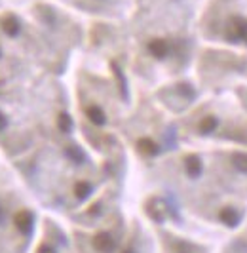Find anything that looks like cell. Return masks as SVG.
<instances>
[{
    "label": "cell",
    "mask_w": 247,
    "mask_h": 253,
    "mask_svg": "<svg viewBox=\"0 0 247 253\" xmlns=\"http://www.w3.org/2000/svg\"><path fill=\"white\" fill-rule=\"evenodd\" d=\"M226 38L230 42H240V40H246L247 42V19L244 17H230V21L226 23V31H224Z\"/></svg>",
    "instance_id": "6da1fadb"
},
{
    "label": "cell",
    "mask_w": 247,
    "mask_h": 253,
    "mask_svg": "<svg viewBox=\"0 0 247 253\" xmlns=\"http://www.w3.org/2000/svg\"><path fill=\"white\" fill-rule=\"evenodd\" d=\"M91 244H93V250L99 253H114L116 248H118L116 238L112 236L111 232H97V234L93 236Z\"/></svg>",
    "instance_id": "7a4b0ae2"
},
{
    "label": "cell",
    "mask_w": 247,
    "mask_h": 253,
    "mask_svg": "<svg viewBox=\"0 0 247 253\" xmlns=\"http://www.w3.org/2000/svg\"><path fill=\"white\" fill-rule=\"evenodd\" d=\"M13 225L21 234H31V230L35 227V215L29 210H19L13 215Z\"/></svg>",
    "instance_id": "3957f363"
},
{
    "label": "cell",
    "mask_w": 247,
    "mask_h": 253,
    "mask_svg": "<svg viewBox=\"0 0 247 253\" xmlns=\"http://www.w3.org/2000/svg\"><path fill=\"white\" fill-rule=\"evenodd\" d=\"M147 213L152 221L162 223V221L165 219V215H167V206H165V202L160 200V198H152V200L147 204Z\"/></svg>",
    "instance_id": "277c9868"
},
{
    "label": "cell",
    "mask_w": 247,
    "mask_h": 253,
    "mask_svg": "<svg viewBox=\"0 0 247 253\" xmlns=\"http://www.w3.org/2000/svg\"><path fill=\"white\" fill-rule=\"evenodd\" d=\"M147 48H148V51H150V55L156 57V59H165L169 50H171L169 42L164 40V38H154V40H150Z\"/></svg>",
    "instance_id": "5b68a950"
},
{
    "label": "cell",
    "mask_w": 247,
    "mask_h": 253,
    "mask_svg": "<svg viewBox=\"0 0 247 253\" xmlns=\"http://www.w3.org/2000/svg\"><path fill=\"white\" fill-rule=\"evenodd\" d=\"M219 219H221V223H224L226 227L234 228L242 221V211H238L232 206H224L221 211H219Z\"/></svg>",
    "instance_id": "8992f818"
},
{
    "label": "cell",
    "mask_w": 247,
    "mask_h": 253,
    "mask_svg": "<svg viewBox=\"0 0 247 253\" xmlns=\"http://www.w3.org/2000/svg\"><path fill=\"white\" fill-rule=\"evenodd\" d=\"M185 171L188 177L198 179L204 171V164H202V158L196 156V154H190L185 158Z\"/></svg>",
    "instance_id": "52a82bcc"
},
{
    "label": "cell",
    "mask_w": 247,
    "mask_h": 253,
    "mask_svg": "<svg viewBox=\"0 0 247 253\" xmlns=\"http://www.w3.org/2000/svg\"><path fill=\"white\" fill-rule=\"evenodd\" d=\"M2 29H4V33H6L8 37H17L19 31H21V23H19V19H17L13 13H8V15L4 17V21H2Z\"/></svg>",
    "instance_id": "ba28073f"
},
{
    "label": "cell",
    "mask_w": 247,
    "mask_h": 253,
    "mask_svg": "<svg viewBox=\"0 0 247 253\" xmlns=\"http://www.w3.org/2000/svg\"><path fill=\"white\" fill-rule=\"evenodd\" d=\"M86 116H87V120H89L91 124H95V126H103V124L107 122V114H105V111H103L101 107H97V105H89L86 109Z\"/></svg>",
    "instance_id": "9c48e42d"
},
{
    "label": "cell",
    "mask_w": 247,
    "mask_h": 253,
    "mask_svg": "<svg viewBox=\"0 0 247 253\" xmlns=\"http://www.w3.org/2000/svg\"><path fill=\"white\" fill-rule=\"evenodd\" d=\"M137 149L143 156H156L160 152V147L152 139H148V137H143V139L137 141Z\"/></svg>",
    "instance_id": "30bf717a"
},
{
    "label": "cell",
    "mask_w": 247,
    "mask_h": 253,
    "mask_svg": "<svg viewBox=\"0 0 247 253\" xmlns=\"http://www.w3.org/2000/svg\"><path fill=\"white\" fill-rule=\"evenodd\" d=\"M219 126V120H217V116H213V114H207V116H204L202 120H200V124H198V129H200V133H204V135H207V133H213L215 129Z\"/></svg>",
    "instance_id": "8fae6325"
},
{
    "label": "cell",
    "mask_w": 247,
    "mask_h": 253,
    "mask_svg": "<svg viewBox=\"0 0 247 253\" xmlns=\"http://www.w3.org/2000/svg\"><path fill=\"white\" fill-rule=\"evenodd\" d=\"M171 253H204L198 246L186 240H175L171 244Z\"/></svg>",
    "instance_id": "7c38bea8"
},
{
    "label": "cell",
    "mask_w": 247,
    "mask_h": 253,
    "mask_svg": "<svg viewBox=\"0 0 247 253\" xmlns=\"http://www.w3.org/2000/svg\"><path fill=\"white\" fill-rule=\"evenodd\" d=\"M65 156L74 162V164H84V160H86V154L84 151L80 149V147H76V145H69L67 149H65Z\"/></svg>",
    "instance_id": "4fadbf2b"
},
{
    "label": "cell",
    "mask_w": 247,
    "mask_h": 253,
    "mask_svg": "<svg viewBox=\"0 0 247 253\" xmlns=\"http://www.w3.org/2000/svg\"><path fill=\"white\" fill-rule=\"evenodd\" d=\"M91 183H87V181H78L76 185H74V196L78 198V200H86L87 196L91 194Z\"/></svg>",
    "instance_id": "5bb4252c"
},
{
    "label": "cell",
    "mask_w": 247,
    "mask_h": 253,
    "mask_svg": "<svg viewBox=\"0 0 247 253\" xmlns=\"http://www.w3.org/2000/svg\"><path fill=\"white\" fill-rule=\"evenodd\" d=\"M232 164L240 173H247V152H234Z\"/></svg>",
    "instance_id": "9a60e30c"
},
{
    "label": "cell",
    "mask_w": 247,
    "mask_h": 253,
    "mask_svg": "<svg viewBox=\"0 0 247 253\" xmlns=\"http://www.w3.org/2000/svg\"><path fill=\"white\" fill-rule=\"evenodd\" d=\"M73 118L69 116L67 113H59L57 114V127H59V131L63 133H69L71 129H73Z\"/></svg>",
    "instance_id": "2e32d148"
},
{
    "label": "cell",
    "mask_w": 247,
    "mask_h": 253,
    "mask_svg": "<svg viewBox=\"0 0 247 253\" xmlns=\"http://www.w3.org/2000/svg\"><path fill=\"white\" fill-rule=\"evenodd\" d=\"M112 69H114V75H116V80H120V89H122V95L124 97H127V88H125V78H124L122 71L116 67V65H112Z\"/></svg>",
    "instance_id": "e0dca14e"
},
{
    "label": "cell",
    "mask_w": 247,
    "mask_h": 253,
    "mask_svg": "<svg viewBox=\"0 0 247 253\" xmlns=\"http://www.w3.org/2000/svg\"><path fill=\"white\" fill-rule=\"evenodd\" d=\"M38 15H40V17H44L49 25H51V21H53V17H55L53 12H51L49 8H46V6H40V8H38Z\"/></svg>",
    "instance_id": "ac0fdd59"
},
{
    "label": "cell",
    "mask_w": 247,
    "mask_h": 253,
    "mask_svg": "<svg viewBox=\"0 0 247 253\" xmlns=\"http://www.w3.org/2000/svg\"><path fill=\"white\" fill-rule=\"evenodd\" d=\"M37 253H57L49 244H42V246H38V250H37Z\"/></svg>",
    "instance_id": "d6986e66"
},
{
    "label": "cell",
    "mask_w": 247,
    "mask_h": 253,
    "mask_svg": "<svg viewBox=\"0 0 247 253\" xmlns=\"http://www.w3.org/2000/svg\"><path fill=\"white\" fill-rule=\"evenodd\" d=\"M6 126H8V118H6V114L0 111V131H4Z\"/></svg>",
    "instance_id": "ffe728a7"
},
{
    "label": "cell",
    "mask_w": 247,
    "mask_h": 253,
    "mask_svg": "<svg viewBox=\"0 0 247 253\" xmlns=\"http://www.w3.org/2000/svg\"><path fill=\"white\" fill-rule=\"evenodd\" d=\"M124 253H135V250H131V248H129V250H125Z\"/></svg>",
    "instance_id": "44dd1931"
},
{
    "label": "cell",
    "mask_w": 247,
    "mask_h": 253,
    "mask_svg": "<svg viewBox=\"0 0 247 253\" xmlns=\"http://www.w3.org/2000/svg\"><path fill=\"white\" fill-rule=\"evenodd\" d=\"M0 219H2V208H0Z\"/></svg>",
    "instance_id": "7402d4cb"
}]
</instances>
